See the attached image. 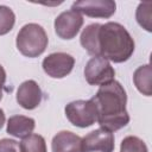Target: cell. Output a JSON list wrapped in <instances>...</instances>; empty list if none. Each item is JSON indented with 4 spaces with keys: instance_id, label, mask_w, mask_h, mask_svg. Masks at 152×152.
Returning <instances> with one entry per match:
<instances>
[{
    "instance_id": "17",
    "label": "cell",
    "mask_w": 152,
    "mask_h": 152,
    "mask_svg": "<svg viewBox=\"0 0 152 152\" xmlns=\"http://www.w3.org/2000/svg\"><path fill=\"white\" fill-rule=\"evenodd\" d=\"M15 23L14 12L4 5H0V36L8 33Z\"/></svg>"
},
{
    "instance_id": "6",
    "label": "cell",
    "mask_w": 152,
    "mask_h": 152,
    "mask_svg": "<svg viewBox=\"0 0 152 152\" xmlns=\"http://www.w3.org/2000/svg\"><path fill=\"white\" fill-rule=\"evenodd\" d=\"M71 10L90 18H110L116 10L113 0H81L75 1Z\"/></svg>"
},
{
    "instance_id": "5",
    "label": "cell",
    "mask_w": 152,
    "mask_h": 152,
    "mask_svg": "<svg viewBox=\"0 0 152 152\" xmlns=\"http://www.w3.org/2000/svg\"><path fill=\"white\" fill-rule=\"evenodd\" d=\"M115 70L112 64L102 57L90 58L84 66V77L90 86H103L114 81Z\"/></svg>"
},
{
    "instance_id": "9",
    "label": "cell",
    "mask_w": 152,
    "mask_h": 152,
    "mask_svg": "<svg viewBox=\"0 0 152 152\" xmlns=\"http://www.w3.org/2000/svg\"><path fill=\"white\" fill-rule=\"evenodd\" d=\"M83 18L80 13L70 10L62 12L55 19V32L62 39H72L80 32Z\"/></svg>"
},
{
    "instance_id": "21",
    "label": "cell",
    "mask_w": 152,
    "mask_h": 152,
    "mask_svg": "<svg viewBox=\"0 0 152 152\" xmlns=\"http://www.w3.org/2000/svg\"><path fill=\"white\" fill-rule=\"evenodd\" d=\"M5 120H6L5 113H4V110L0 108V129L2 128V126H4V124H5Z\"/></svg>"
},
{
    "instance_id": "1",
    "label": "cell",
    "mask_w": 152,
    "mask_h": 152,
    "mask_svg": "<svg viewBox=\"0 0 152 152\" xmlns=\"http://www.w3.org/2000/svg\"><path fill=\"white\" fill-rule=\"evenodd\" d=\"M91 100L96 107V121L101 128L113 133L129 122V115L126 109L127 95L120 82L114 80L101 86Z\"/></svg>"
},
{
    "instance_id": "11",
    "label": "cell",
    "mask_w": 152,
    "mask_h": 152,
    "mask_svg": "<svg viewBox=\"0 0 152 152\" xmlns=\"http://www.w3.org/2000/svg\"><path fill=\"white\" fill-rule=\"evenodd\" d=\"M52 152H82V138L70 131L58 132L51 141Z\"/></svg>"
},
{
    "instance_id": "19",
    "label": "cell",
    "mask_w": 152,
    "mask_h": 152,
    "mask_svg": "<svg viewBox=\"0 0 152 152\" xmlns=\"http://www.w3.org/2000/svg\"><path fill=\"white\" fill-rule=\"evenodd\" d=\"M0 152H20L19 142L13 139H1L0 140Z\"/></svg>"
},
{
    "instance_id": "8",
    "label": "cell",
    "mask_w": 152,
    "mask_h": 152,
    "mask_svg": "<svg viewBox=\"0 0 152 152\" xmlns=\"http://www.w3.org/2000/svg\"><path fill=\"white\" fill-rule=\"evenodd\" d=\"M114 135L103 128H97L82 138V152H113Z\"/></svg>"
},
{
    "instance_id": "4",
    "label": "cell",
    "mask_w": 152,
    "mask_h": 152,
    "mask_svg": "<svg viewBox=\"0 0 152 152\" xmlns=\"http://www.w3.org/2000/svg\"><path fill=\"white\" fill-rule=\"evenodd\" d=\"M65 116L76 127L86 128L95 124L97 112L93 100H76L68 103L64 108Z\"/></svg>"
},
{
    "instance_id": "16",
    "label": "cell",
    "mask_w": 152,
    "mask_h": 152,
    "mask_svg": "<svg viewBox=\"0 0 152 152\" xmlns=\"http://www.w3.org/2000/svg\"><path fill=\"white\" fill-rule=\"evenodd\" d=\"M135 18L138 24L145 28L147 32L152 31V2H141L139 4Z\"/></svg>"
},
{
    "instance_id": "18",
    "label": "cell",
    "mask_w": 152,
    "mask_h": 152,
    "mask_svg": "<svg viewBox=\"0 0 152 152\" xmlns=\"http://www.w3.org/2000/svg\"><path fill=\"white\" fill-rule=\"evenodd\" d=\"M120 152H148L146 144L135 135L124 138L120 146Z\"/></svg>"
},
{
    "instance_id": "3",
    "label": "cell",
    "mask_w": 152,
    "mask_h": 152,
    "mask_svg": "<svg viewBox=\"0 0 152 152\" xmlns=\"http://www.w3.org/2000/svg\"><path fill=\"white\" fill-rule=\"evenodd\" d=\"M49 43L48 34L45 30L34 23L24 25L17 34L15 44L19 52L28 58H34L40 56Z\"/></svg>"
},
{
    "instance_id": "20",
    "label": "cell",
    "mask_w": 152,
    "mask_h": 152,
    "mask_svg": "<svg viewBox=\"0 0 152 152\" xmlns=\"http://www.w3.org/2000/svg\"><path fill=\"white\" fill-rule=\"evenodd\" d=\"M5 82H6V71H5L4 66L0 64V101H1V99H2V93H4Z\"/></svg>"
},
{
    "instance_id": "2",
    "label": "cell",
    "mask_w": 152,
    "mask_h": 152,
    "mask_svg": "<svg viewBox=\"0 0 152 152\" xmlns=\"http://www.w3.org/2000/svg\"><path fill=\"white\" fill-rule=\"evenodd\" d=\"M134 40L129 32L119 23L108 21L99 30L100 57L108 62L124 63L134 52Z\"/></svg>"
},
{
    "instance_id": "12",
    "label": "cell",
    "mask_w": 152,
    "mask_h": 152,
    "mask_svg": "<svg viewBox=\"0 0 152 152\" xmlns=\"http://www.w3.org/2000/svg\"><path fill=\"white\" fill-rule=\"evenodd\" d=\"M36 127L34 119L25 115H13L7 121V133L15 138H25L30 135Z\"/></svg>"
},
{
    "instance_id": "14",
    "label": "cell",
    "mask_w": 152,
    "mask_h": 152,
    "mask_svg": "<svg viewBox=\"0 0 152 152\" xmlns=\"http://www.w3.org/2000/svg\"><path fill=\"white\" fill-rule=\"evenodd\" d=\"M151 77H152V69H151L150 64L139 66L133 74L134 86L145 96H151V94H152Z\"/></svg>"
},
{
    "instance_id": "10",
    "label": "cell",
    "mask_w": 152,
    "mask_h": 152,
    "mask_svg": "<svg viewBox=\"0 0 152 152\" xmlns=\"http://www.w3.org/2000/svg\"><path fill=\"white\" fill-rule=\"evenodd\" d=\"M42 89L33 80L23 82L17 90V102L20 107L27 110L37 108L42 102Z\"/></svg>"
},
{
    "instance_id": "7",
    "label": "cell",
    "mask_w": 152,
    "mask_h": 152,
    "mask_svg": "<svg viewBox=\"0 0 152 152\" xmlns=\"http://www.w3.org/2000/svg\"><path fill=\"white\" fill-rule=\"evenodd\" d=\"M75 64V58L65 52L50 53L43 59L42 66L45 74L52 78H63L68 76Z\"/></svg>"
},
{
    "instance_id": "13",
    "label": "cell",
    "mask_w": 152,
    "mask_h": 152,
    "mask_svg": "<svg viewBox=\"0 0 152 152\" xmlns=\"http://www.w3.org/2000/svg\"><path fill=\"white\" fill-rule=\"evenodd\" d=\"M101 24L94 23L88 25L81 33V45L83 49L88 51V53L93 55L94 57H100V50H99V30Z\"/></svg>"
},
{
    "instance_id": "15",
    "label": "cell",
    "mask_w": 152,
    "mask_h": 152,
    "mask_svg": "<svg viewBox=\"0 0 152 152\" xmlns=\"http://www.w3.org/2000/svg\"><path fill=\"white\" fill-rule=\"evenodd\" d=\"M20 152H46L45 139L40 134L31 133L30 135L23 138L19 144Z\"/></svg>"
}]
</instances>
